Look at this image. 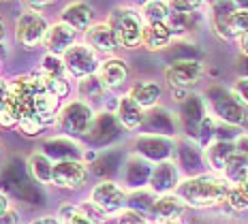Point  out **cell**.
Listing matches in <instances>:
<instances>
[{
	"mask_svg": "<svg viewBox=\"0 0 248 224\" xmlns=\"http://www.w3.org/2000/svg\"><path fill=\"white\" fill-rule=\"evenodd\" d=\"M150 190L156 196L161 194H171L178 190L180 186V169L173 160H163L152 166V173H150V181H148Z\"/></svg>",
	"mask_w": 248,
	"mask_h": 224,
	"instance_id": "obj_12",
	"label": "cell"
},
{
	"mask_svg": "<svg viewBox=\"0 0 248 224\" xmlns=\"http://www.w3.org/2000/svg\"><path fill=\"white\" fill-rule=\"evenodd\" d=\"M84 43L90 49H94L99 56H105V58H113V56L120 51L118 39H116L111 26L107 24V22L92 24L90 28L84 32Z\"/></svg>",
	"mask_w": 248,
	"mask_h": 224,
	"instance_id": "obj_10",
	"label": "cell"
},
{
	"mask_svg": "<svg viewBox=\"0 0 248 224\" xmlns=\"http://www.w3.org/2000/svg\"><path fill=\"white\" fill-rule=\"evenodd\" d=\"M150 173H152V169H150L148 160L141 156H133L124 169V181H126V186L139 190L150 181Z\"/></svg>",
	"mask_w": 248,
	"mask_h": 224,
	"instance_id": "obj_26",
	"label": "cell"
},
{
	"mask_svg": "<svg viewBox=\"0 0 248 224\" xmlns=\"http://www.w3.org/2000/svg\"><path fill=\"white\" fill-rule=\"evenodd\" d=\"M107 24L111 26L113 34L118 39L120 49L133 51L141 47L143 41V17L137 9L133 7H113L109 15H107Z\"/></svg>",
	"mask_w": 248,
	"mask_h": 224,
	"instance_id": "obj_2",
	"label": "cell"
},
{
	"mask_svg": "<svg viewBox=\"0 0 248 224\" xmlns=\"http://www.w3.org/2000/svg\"><path fill=\"white\" fill-rule=\"evenodd\" d=\"M184 209H186V203L175 192H171V194L156 196L152 209H150V216L156 218V222H178L182 218Z\"/></svg>",
	"mask_w": 248,
	"mask_h": 224,
	"instance_id": "obj_18",
	"label": "cell"
},
{
	"mask_svg": "<svg viewBox=\"0 0 248 224\" xmlns=\"http://www.w3.org/2000/svg\"><path fill=\"white\" fill-rule=\"evenodd\" d=\"M143 126L148 128V134H158V137H173L178 128V116H173L169 109L154 107L146 111V122Z\"/></svg>",
	"mask_w": 248,
	"mask_h": 224,
	"instance_id": "obj_17",
	"label": "cell"
},
{
	"mask_svg": "<svg viewBox=\"0 0 248 224\" xmlns=\"http://www.w3.org/2000/svg\"><path fill=\"white\" fill-rule=\"evenodd\" d=\"M246 32H248V11L237 9L229 17V36L231 39H237V36H242Z\"/></svg>",
	"mask_w": 248,
	"mask_h": 224,
	"instance_id": "obj_33",
	"label": "cell"
},
{
	"mask_svg": "<svg viewBox=\"0 0 248 224\" xmlns=\"http://www.w3.org/2000/svg\"><path fill=\"white\" fill-rule=\"evenodd\" d=\"M237 186H240V188H242V190H244L246 194H248V175H246L244 179H242V181H240V184H237Z\"/></svg>",
	"mask_w": 248,
	"mask_h": 224,
	"instance_id": "obj_49",
	"label": "cell"
},
{
	"mask_svg": "<svg viewBox=\"0 0 248 224\" xmlns=\"http://www.w3.org/2000/svg\"><path fill=\"white\" fill-rule=\"evenodd\" d=\"M178 154H180V166L182 169H201L203 166V160H205V154H201V148L197 145V141H190V139H186V141H180L178 145Z\"/></svg>",
	"mask_w": 248,
	"mask_h": 224,
	"instance_id": "obj_28",
	"label": "cell"
},
{
	"mask_svg": "<svg viewBox=\"0 0 248 224\" xmlns=\"http://www.w3.org/2000/svg\"><path fill=\"white\" fill-rule=\"evenodd\" d=\"M231 92H233V96L242 103V105L248 107V77H244V75L235 77L233 86H231Z\"/></svg>",
	"mask_w": 248,
	"mask_h": 224,
	"instance_id": "obj_38",
	"label": "cell"
},
{
	"mask_svg": "<svg viewBox=\"0 0 248 224\" xmlns=\"http://www.w3.org/2000/svg\"><path fill=\"white\" fill-rule=\"evenodd\" d=\"M173 39H175V34L167 24H146V28H143L141 47L146 51L156 54V51L169 49V45L173 43Z\"/></svg>",
	"mask_w": 248,
	"mask_h": 224,
	"instance_id": "obj_22",
	"label": "cell"
},
{
	"mask_svg": "<svg viewBox=\"0 0 248 224\" xmlns=\"http://www.w3.org/2000/svg\"><path fill=\"white\" fill-rule=\"evenodd\" d=\"M30 224H62L58 216H41V218H34Z\"/></svg>",
	"mask_w": 248,
	"mask_h": 224,
	"instance_id": "obj_43",
	"label": "cell"
},
{
	"mask_svg": "<svg viewBox=\"0 0 248 224\" xmlns=\"http://www.w3.org/2000/svg\"><path fill=\"white\" fill-rule=\"evenodd\" d=\"M120 122H118L116 113H99L94 118V124H92L90 133H88V139L96 145H107L109 141L118 137L120 133Z\"/></svg>",
	"mask_w": 248,
	"mask_h": 224,
	"instance_id": "obj_21",
	"label": "cell"
},
{
	"mask_svg": "<svg viewBox=\"0 0 248 224\" xmlns=\"http://www.w3.org/2000/svg\"><path fill=\"white\" fill-rule=\"evenodd\" d=\"M77 36H79L77 30H73L71 26L62 24L58 19V22L49 24L47 34H45V41H43V47L47 54H54V56H60L62 58V56L77 43Z\"/></svg>",
	"mask_w": 248,
	"mask_h": 224,
	"instance_id": "obj_13",
	"label": "cell"
},
{
	"mask_svg": "<svg viewBox=\"0 0 248 224\" xmlns=\"http://www.w3.org/2000/svg\"><path fill=\"white\" fill-rule=\"evenodd\" d=\"M133 2L137 4V7H146L148 2H152V0H133Z\"/></svg>",
	"mask_w": 248,
	"mask_h": 224,
	"instance_id": "obj_50",
	"label": "cell"
},
{
	"mask_svg": "<svg viewBox=\"0 0 248 224\" xmlns=\"http://www.w3.org/2000/svg\"><path fill=\"white\" fill-rule=\"evenodd\" d=\"M47 28H49V24H47V19L43 17V13L26 9V11L19 15L17 24H15V41H17L24 49H37L39 45H43Z\"/></svg>",
	"mask_w": 248,
	"mask_h": 224,
	"instance_id": "obj_7",
	"label": "cell"
},
{
	"mask_svg": "<svg viewBox=\"0 0 248 224\" xmlns=\"http://www.w3.org/2000/svg\"><path fill=\"white\" fill-rule=\"evenodd\" d=\"M62 62H64V71L69 75V79H73V81H81L86 77L96 75V71L101 66L99 54L88 47L86 43H75L73 47L62 56Z\"/></svg>",
	"mask_w": 248,
	"mask_h": 224,
	"instance_id": "obj_5",
	"label": "cell"
},
{
	"mask_svg": "<svg viewBox=\"0 0 248 224\" xmlns=\"http://www.w3.org/2000/svg\"><path fill=\"white\" fill-rule=\"evenodd\" d=\"M233 2L237 4V9H244V11H248V0H233Z\"/></svg>",
	"mask_w": 248,
	"mask_h": 224,
	"instance_id": "obj_48",
	"label": "cell"
},
{
	"mask_svg": "<svg viewBox=\"0 0 248 224\" xmlns=\"http://www.w3.org/2000/svg\"><path fill=\"white\" fill-rule=\"evenodd\" d=\"M235 145H237V149H240L242 154H246V156H248V134H246V137L242 134V137L235 141Z\"/></svg>",
	"mask_w": 248,
	"mask_h": 224,
	"instance_id": "obj_45",
	"label": "cell"
},
{
	"mask_svg": "<svg viewBox=\"0 0 248 224\" xmlns=\"http://www.w3.org/2000/svg\"><path fill=\"white\" fill-rule=\"evenodd\" d=\"M90 201L94 203L99 209L109 213H120L124 211V207H128V194L122 186H118L111 179H103L92 188L90 192Z\"/></svg>",
	"mask_w": 248,
	"mask_h": 224,
	"instance_id": "obj_8",
	"label": "cell"
},
{
	"mask_svg": "<svg viewBox=\"0 0 248 224\" xmlns=\"http://www.w3.org/2000/svg\"><path fill=\"white\" fill-rule=\"evenodd\" d=\"M4 39H7V28H4V24L0 22V45L4 43Z\"/></svg>",
	"mask_w": 248,
	"mask_h": 224,
	"instance_id": "obj_47",
	"label": "cell"
},
{
	"mask_svg": "<svg viewBox=\"0 0 248 224\" xmlns=\"http://www.w3.org/2000/svg\"><path fill=\"white\" fill-rule=\"evenodd\" d=\"M7 98H9V81L0 77V113L7 107Z\"/></svg>",
	"mask_w": 248,
	"mask_h": 224,
	"instance_id": "obj_40",
	"label": "cell"
},
{
	"mask_svg": "<svg viewBox=\"0 0 248 224\" xmlns=\"http://www.w3.org/2000/svg\"><path fill=\"white\" fill-rule=\"evenodd\" d=\"M77 94H79V101L88 103V105H92L94 101H101V98H105L107 90L105 86L101 83V79L96 75L92 77H86V79L77 81Z\"/></svg>",
	"mask_w": 248,
	"mask_h": 224,
	"instance_id": "obj_29",
	"label": "cell"
},
{
	"mask_svg": "<svg viewBox=\"0 0 248 224\" xmlns=\"http://www.w3.org/2000/svg\"><path fill=\"white\" fill-rule=\"evenodd\" d=\"M9 209H11V207H9V199H7V194H4V192L0 190V218H2Z\"/></svg>",
	"mask_w": 248,
	"mask_h": 224,
	"instance_id": "obj_44",
	"label": "cell"
},
{
	"mask_svg": "<svg viewBox=\"0 0 248 224\" xmlns=\"http://www.w3.org/2000/svg\"><path fill=\"white\" fill-rule=\"evenodd\" d=\"M216 2H220V0H205V4H210V7L212 4H216Z\"/></svg>",
	"mask_w": 248,
	"mask_h": 224,
	"instance_id": "obj_51",
	"label": "cell"
},
{
	"mask_svg": "<svg viewBox=\"0 0 248 224\" xmlns=\"http://www.w3.org/2000/svg\"><path fill=\"white\" fill-rule=\"evenodd\" d=\"M128 96H131L137 105H141L146 111H150V109L158 107V103H161L163 86L158 81H152V79H141V81H137L131 86Z\"/></svg>",
	"mask_w": 248,
	"mask_h": 224,
	"instance_id": "obj_23",
	"label": "cell"
},
{
	"mask_svg": "<svg viewBox=\"0 0 248 224\" xmlns=\"http://www.w3.org/2000/svg\"><path fill=\"white\" fill-rule=\"evenodd\" d=\"M96 77L101 79V83L105 86L107 92L122 88L124 83H126V79H128V64H126V60L118 58V56H113V58H105L101 62L99 71H96Z\"/></svg>",
	"mask_w": 248,
	"mask_h": 224,
	"instance_id": "obj_15",
	"label": "cell"
},
{
	"mask_svg": "<svg viewBox=\"0 0 248 224\" xmlns=\"http://www.w3.org/2000/svg\"><path fill=\"white\" fill-rule=\"evenodd\" d=\"M235 43H237V49H240V54L244 56V58H248V32L242 34V36H237Z\"/></svg>",
	"mask_w": 248,
	"mask_h": 224,
	"instance_id": "obj_41",
	"label": "cell"
},
{
	"mask_svg": "<svg viewBox=\"0 0 248 224\" xmlns=\"http://www.w3.org/2000/svg\"><path fill=\"white\" fill-rule=\"evenodd\" d=\"M39 71L47 73V75H66L64 62H62L60 56H54V54H45L43 58H41V69Z\"/></svg>",
	"mask_w": 248,
	"mask_h": 224,
	"instance_id": "obj_35",
	"label": "cell"
},
{
	"mask_svg": "<svg viewBox=\"0 0 248 224\" xmlns=\"http://www.w3.org/2000/svg\"><path fill=\"white\" fill-rule=\"evenodd\" d=\"M229 188H231V184L223 175L197 173L180 181L175 194L186 203V207L208 209V207L223 205L227 201V194H229Z\"/></svg>",
	"mask_w": 248,
	"mask_h": 224,
	"instance_id": "obj_1",
	"label": "cell"
},
{
	"mask_svg": "<svg viewBox=\"0 0 248 224\" xmlns=\"http://www.w3.org/2000/svg\"><path fill=\"white\" fill-rule=\"evenodd\" d=\"M208 116L210 113H208V105H205V98L197 96V94H188V98H184V101L180 103L178 124H180V128L195 141L201 122H203Z\"/></svg>",
	"mask_w": 248,
	"mask_h": 224,
	"instance_id": "obj_9",
	"label": "cell"
},
{
	"mask_svg": "<svg viewBox=\"0 0 248 224\" xmlns=\"http://www.w3.org/2000/svg\"><path fill=\"white\" fill-rule=\"evenodd\" d=\"M237 11V4L233 0H220V2L212 4V13H210V24L212 30L225 41H231L229 36V17Z\"/></svg>",
	"mask_w": 248,
	"mask_h": 224,
	"instance_id": "obj_24",
	"label": "cell"
},
{
	"mask_svg": "<svg viewBox=\"0 0 248 224\" xmlns=\"http://www.w3.org/2000/svg\"><path fill=\"white\" fill-rule=\"evenodd\" d=\"M141 17L143 24H167L169 15H171V7L167 0H152L146 7H141Z\"/></svg>",
	"mask_w": 248,
	"mask_h": 224,
	"instance_id": "obj_30",
	"label": "cell"
},
{
	"mask_svg": "<svg viewBox=\"0 0 248 224\" xmlns=\"http://www.w3.org/2000/svg\"><path fill=\"white\" fill-rule=\"evenodd\" d=\"M154 201H156V194H154L152 190L139 188V190L133 192V194H128V207L135 211H141V213H150Z\"/></svg>",
	"mask_w": 248,
	"mask_h": 224,
	"instance_id": "obj_32",
	"label": "cell"
},
{
	"mask_svg": "<svg viewBox=\"0 0 248 224\" xmlns=\"http://www.w3.org/2000/svg\"><path fill=\"white\" fill-rule=\"evenodd\" d=\"M237 152L235 141H212L208 148L203 149L205 154V163L212 169V173L223 175V171L227 169V164L231 163V158Z\"/></svg>",
	"mask_w": 248,
	"mask_h": 224,
	"instance_id": "obj_20",
	"label": "cell"
},
{
	"mask_svg": "<svg viewBox=\"0 0 248 224\" xmlns=\"http://www.w3.org/2000/svg\"><path fill=\"white\" fill-rule=\"evenodd\" d=\"M43 152L49 158L60 160H79V145H77L71 137H62V139H49L43 143Z\"/></svg>",
	"mask_w": 248,
	"mask_h": 224,
	"instance_id": "obj_27",
	"label": "cell"
},
{
	"mask_svg": "<svg viewBox=\"0 0 248 224\" xmlns=\"http://www.w3.org/2000/svg\"><path fill=\"white\" fill-rule=\"evenodd\" d=\"M135 152L146 160H169L173 152V141L167 137H158V134H141L135 141Z\"/></svg>",
	"mask_w": 248,
	"mask_h": 224,
	"instance_id": "obj_14",
	"label": "cell"
},
{
	"mask_svg": "<svg viewBox=\"0 0 248 224\" xmlns=\"http://www.w3.org/2000/svg\"><path fill=\"white\" fill-rule=\"evenodd\" d=\"M169 7L173 13H186V15H195L203 9L205 0H167Z\"/></svg>",
	"mask_w": 248,
	"mask_h": 224,
	"instance_id": "obj_36",
	"label": "cell"
},
{
	"mask_svg": "<svg viewBox=\"0 0 248 224\" xmlns=\"http://www.w3.org/2000/svg\"><path fill=\"white\" fill-rule=\"evenodd\" d=\"M0 224H19L17 211H15V209H9V211L4 213L2 218H0Z\"/></svg>",
	"mask_w": 248,
	"mask_h": 224,
	"instance_id": "obj_42",
	"label": "cell"
},
{
	"mask_svg": "<svg viewBox=\"0 0 248 224\" xmlns=\"http://www.w3.org/2000/svg\"><path fill=\"white\" fill-rule=\"evenodd\" d=\"M240 66H242V75L248 77V58H244L242 56V60H240Z\"/></svg>",
	"mask_w": 248,
	"mask_h": 224,
	"instance_id": "obj_46",
	"label": "cell"
},
{
	"mask_svg": "<svg viewBox=\"0 0 248 224\" xmlns=\"http://www.w3.org/2000/svg\"><path fill=\"white\" fill-rule=\"evenodd\" d=\"M156 224H182V222L178 220V222H156Z\"/></svg>",
	"mask_w": 248,
	"mask_h": 224,
	"instance_id": "obj_52",
	"label": "cell"
},
{
	"mask_svg": "<svg viewBox=\"0 0 248 224\" xmlns=\"http://www.w3.org/2000/svg\"><path fill=\"white\" fill-rule=\"evenodd\" d=\"M246 175H248V156L237 149L235 156L231 158V163L227 164V169L223 171V177L231 186H237Z\"/></svg>",
	"mask_w": 248,
	"mask_h": 224,
	"instance_id": "obj_31",
	"label": "cell"
},
{
	"mask_svg": "<svg viewBox=\"0 0 248 224\" xmlns=\"http://www.w3.org/2000/svg\"><path fill=\"white\" fill-rule=\"evenodd\" d=\"M54 164L51 158L45 152H34L28 158V173L32 177V181H37L41 186H47L54 179Z\"/></svg>",
	"mask_w": 248,
	"mask_h": 224,
	"instance_id": "obj_25",
	"label": "cell"
},
{
	"mask_svg": "<svg viewBox=\"0 0 248 224\" xmlns=\"http://www.w3.org/2000/svg\"><path fill=\"white\" fill-rule=\"evenodd\" d=\"M88 179V166L81 160H60L54 164V179L51 184L56 188L75 190L84 186Z\"/></svg>",
	"mask_w": 248,
	"mask_h": 224,
	"instance_id": "obj_11",
	"label": "cell"
},
{
	"mask_svg": "<svg viewBox=\"0 0 248 224\" xmlns=\"http://www.w3.org/2000/svg\"><path fill=\"white\" fill-rule=\"evenodd\" d=\"M2 2H13V0H2Z\"/></svg>",
	"mask_w": 248,
	"mask_h": 224,
	"instance_id": "obj_53",
	"label": "cell"
},
{
	"mask_svg": "<svg viewBox=\"0 0 248 224\" xmlns=\"http://www.w3.org/2000/svg\"><path fill=\"white\" fill-rule=\"evenodd\" d=\"M60 22L71 26L73 30H77V32H86L92 24H96L94 22V9H92L88 2L77 0V2L66 4V7L60 11Z\"/></svg>",
	"mask_w": 248,
	"mask_h": 224,
	"instance_id": "obj_16",
	"label": "cell"
},
{
	"mask_svg": "<svg viewBox=\"0 0 248 224\" xmlns=\"http://www.w3.org/2000/svg\"><path fill=\"white\" fill-rule=\"evenodd\" d=\"M116 118H118V122H120L122 128L137 130V128L143 126V122H146V109L141 105H137L128 94H124V96L118 98V103H116Z\"/></svg>",
	"mask_w": 248,
	"mask_h": 224,
	"instance_id": "obj_19",
	"label": "cell"
},
{
	"mask_svg": "<svg viewBox=\"0 0 248 224\" xmlns=\"http://www.w3.org/2000/svg\"><path fill=\"white\" fill-rule=\"evenodd\" d=\"M58 218H60L62 224H96L94 220H90L79 207H69V205L62 207Z\"/></svg>",
	"mask_w": 248,
	"mask_h": 224,
	"instance_id": "obj_34",
	"label": "cell"
},
{
	"mask_svg": "<svg viewBox=\"0 0 248 224\" xmlns=\"http://www.w3.org/2000/svg\"><path fill=\"white\" fill-rule=\"evenodd\" d=\"M225 203L235 211H246L248 209V194L240 188V186H231Z\"/></svg>",
	"mask_w": 248,
	"mask_h": 224,
	"instance_id": "obj_37",
	"label": "cell"
},
{
	"mask_svg": "<svg viewBox=\"0 0 248 224\" xmlns=\"http://www.w3.org/2000/svg\"><path fill=\"white\" fill-rule=\"evenodd\" d=\"M205 105L210 107V111L214 113V118H218L223 124H229V126H244L248 113L246 107L242 105L240 101L233 96L231 88L225 86H210L205 90Z\"/></svg>",
	"mask_w": 248,
	"mask_h": 224,
	"instance_id": "obj_3",
	"label": "cell"
},
{
	"mask_svg": "<svg viewBox=\"0 0 248 224\" xmlns=\"http://www.w3.org/2000/svg\"><path fill=\"white\" fill-rule=\"evenodd\" d=\"M205 77V66L201 60H173L165 69V81L171 90L190 92Z\"/></svg>",
	"mask_w": 248,
	"mask_h": 224,
	"instance_id": "obj_6",
	"label": "cell"
},
{
	"mask_svg": "<svg viewBox=\"0 0 248 224\" xmlns=\"http://www.w3.org/2000/svg\"><path fill=\"white\" fill-rule=\"evenodd\" d=\"M94 109L84 101H71L62 105L58 113V126L66 137H88L94 124Z\"/></svg>",
	"mask_w": 248,
	"mask_h": 224,
	"instance_id": "obj_4",
	"label": "cell"
},
{
	"mask_svg": "<svg viewBox=\"0 0 248 224\" xmlns=\"http://www.w3.org/2000/svg\"><path fill=\"white\" fill-rule=\"evenodd\" d=\"M26 9H32V11H41V9L45 7H51V4L56 2V0H22Z\"/></svg>",
	"mask_w": 248,
	"mask_h": 224,
	"instance_id": "obj_39",
	"label": "cell"
}]
</instances>
